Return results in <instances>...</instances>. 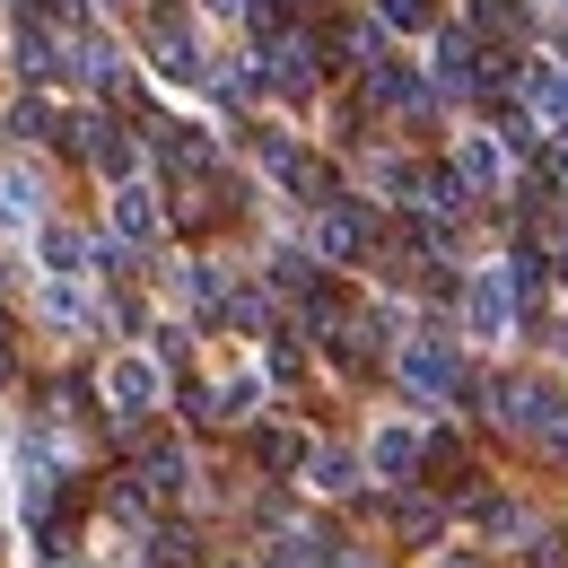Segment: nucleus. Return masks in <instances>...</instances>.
Returning <instances> with one entry per match:
<instances>
[{
	"label": "nucleus",
	"instance_id": "f3484780",
	"mask_svg": "<svg viewBox=\"0 0 568 568\" xmlns=\"http://www.w3.org/2000/svg\"><path fill=\"white\" fill-rule=\"evenodd\" d=\"M0 219H9V227H27V219H36V184H27L18 166L0 175Z\"/></svg>",
	"mask_w": 568,
	"mask_h": 568
},
{
	"label": "nucleus",
	"instance_id": "1a4fd4ad",
	"mask_svg": "<svg viewBox=\"0 0 568 568\" xmlns=\"http://www.w3.org/2000/svg\"><path fill=\"white\" fill-rule=\"evenodd\" d=\"M71 71L88 79V88H123V53H114L105 36H88V27H79V36H71Z\"/></svg>",
	"mask_w": 568,
	"mask_h": 568
},
{
	"label": "nucleus",
	"instance_id": "4468645a",
	"mask_svg": "<svg viewBox=\"0 0 568 568\" xmlns=\"http://www.w3.org/2000/svg\"><path fill=\"white\" fill-rule=\"evenodd\" d=\"M184 481H193V464H184L175 446H149V455H141V490L175 498V490H184Z\"/></svg>",
	"mask_w": 568,
	"mask_h": 568
},
{
	"label": "nucleus",
	"instance_id": "4be33fe9",
	"mask_svg": "<svg viewBox=\"0 0 568 568\" xmlns=\"http://www.w3.org/2000/svg\"><path fill=\"white\" fill-rule=\"evenodd\" d=\"M324 568H367V560H351V551H333V560H324Z\"/></svg>",
	"mask_w": 568,
	"mask_h": 568
},
{
	"label": "nucleus",
	"instance_id": "6e6552de",
	"mask_svg": "<svg viewBox=\"0 0 568 568\" xmlns=\"http://www.w3.org/2000/svg\"><path fill=\"white\" fill-rule=\"evenodd\" d=\"M158 227H166V219H158V193H149L141 175L114 184V236H123V245H158Z\"/></svg>",
	"mask_w": 568,
	"mask_h": 568
},
{
	"label": "nucleus",
	"instance_id": "ddd939ff",
	"mask_svg": "<svg viewBox=\"0 0 568 568\" xmlns=\"http://www.w3.org/2000/svg\"><path fill=\"white\" fill-rule=\"evenodd\" d=\"M79 263H97V245H88L79 227H44V272H53V281H79Z\"/></svg>",
	"mask_w": 568,
	"mask_h": 568
},
{
	"label": "nucleus",
	"instance_id": "dca6fc26",
	"mask_svg": "<svg viewBox=\"0 0 568 568\" xmlns=\"http://www.w3.org/2000/svg\"><path fill=\"white\" fill-rule=\"evenodd\" d=\"M158 79H175V88H193V79H202V53H193L184 36H158Z\"/></svg>",
	"mask_w": 568,
	"mask_h": 568
},
{
	"label": "nucleus",
	"instance_id": "f257e3e1",
	"mask_svg": "<svg viewBox=\"0 0 568 568\" xmlns=\"http://www.w3.org/2000/svg\"><path fill=\"white\" fill-rule=\"evenodd\" d=\"M403 385L420 394V403H446V394H464V351L455 342H437V333H420V342H403Z\"/></svg>",
	"mask_w": 568,
	"mask_h": 568
},
{
	"label": "nucleus",
	"instance_id": "f03ea898",
	"mask_svg": "<svg viewBox=\"0 0 568 568\" xmlns=\"http://www.w3.org/2000/svg\"><path fill=\"white\" fill-rule=\"evenodd\" d=\"M507 324H516V281H507V263H490L464 288V333L473 342H507Z\"/></svg>",
	"mask_w": 568,
	"mask_h": 568
},
{
	"label": "nucleus",
	"instance_id": "f8f14e48",
	"mask_svg": "<svg viewBox=\"0 0 568 568\" xmlns=\"http://www.w3.org/2000/svg\"><path fill=\"white\" fill-rule=\"evenodd\" d=\"M306 490H315V498H351L358 490V455H333V446L306 455Z\"/></svg>",
	"mask_w": 568,
	"mask_h": 568
},
{
	"label": "nucleus",
	"instance_id": "39448f33",
	"mask_svg": "<svg viewBox=\"0 0 568 568\" xmlns=\"http://www.w3.org/2000/svg\"><path fill=\"white\" fill-rule=\"evenodd\" d=\"M516 88H525V105H534V123H542V132H560V141H568V71H560V62H525V71H516Z\"/></svg>",
	"mask_w": 568,
	"mask_h": 568
},
{
	"label": "nucleus",
	"instance_id": "aec40b11",
	"mask_svg": "<svg viewBox=\"0 0 568 568\" xmlns=\"http://www.w3.org/2000/svg\"><path fill=\"white\" fill-rule=\"evenodd\" d=\"M175 281H184V297H193V306H219V272H211V263H184Z\"/></svg>",
	"mask_w": 568,
	"mask_h": 568
},
{
	"label": "nucleus",
	"instance_id": "2eb2a0df",
	"mask_svg": "<svg viewBox=\"0 0 568 568\" xmlns=\"http://www.w3.org/2000/svg\"><path fill=\"white\" fill-rule=\"evenodd\" d=\"M254 412H263V376H254V367H245V376H227V385H219L211 420H254Z\"/></svg>",
	"mask_w": 568,
	"mask_h": 568
},
{
	"label": "nucleus",
	"instance_id": "423d86ee",
	"mask_svg": "<svg viewBox=\"0 0 568 568\" xmlns=\"http://www.w3.org/2000/svg\"><path fill=\"white\" fill-rule=\"evenodd\" d=\"M105 403H114V420L158 412V358H114V367H105Z\"/></svg>",
	"mask_w": 568,
	"mask_h": 568
},
{
	"label": "nucleus",
	"instance_id": "9d476101",
	"mask_svg": "<svg viewBox=\"0 0 568 568\" xmlns=\"http://www.w3.org/2000/svg\"><path fill=\"white\" fill-rule=\"evenodd\" d=\"M428 71H437V88H455V97H464V88L481 79V53H473V36H455V27H446V36H437V62H428Z\"/></svg>",
	"mask_w": 568,
	"mask_h": 568
},
{
	"label": "nucleus",
	"instance_id": "20e7f679",
	"mask_svg": "<svg viewBox=\"0 0 568 568\" xmlns=\"http://www.w3.org/2000/svg\"><path fill=\"white\" fill-rule=\"evenodd\" d=\"M455 175H464V193L498 202V193H507V149H498L490 132H464V141H455Z\"/></svg>",
	"mask_w": 568,
	"mask_h": 568
},
{
	"label": "nucleus",
	"instance_id": "9b49d317",
	"mask_svg": "<svg viewBox=\"0 0 568 568\" xmlns=\"http://www.w3.org/2000/svg\"><path fill=\"white\" fill-rule=\"evenodd\" d=\"M272 79H281L288 97H306L315 88V44L306 36H272Z\"/></svg>",
	"mask_w": 568,
	"mask_h": 568
},
{
	"label": "nucleus",
	"instance_id": "6ab92c4d",
	"mask_svg": "<svg viewBox=\"0 0 568 568\" xmlns=\"http://www.w3.org/2000/svg\"><path fill=\"white\" fill-rule=\"evenodd\" d=\"M394 525H403V542H437V525H446V516H437L428 498H403V507H394Z\"/></svg>",
	"mask_w": 568,
	"mask_h": 568
},
{
	"label": "nucleus",
	"instance_id": "a211bd4d",
	"mask_svg": "<svg viewBox=\"0 0 568 568\" xmlns=\"http://www.w3.org/2000/svg\"><path fill=\"white\" fill-rule=\"evenodd\" d=\"M376 18H385V27H403V36H428V27H437V9H428V0H376Z\"/></svg>",
	"mask_w": 568,
	"mask_h": 568
},
{
	"label": "nucleus",
	"instance_id": "5701e85b",
	"mask_svg": "<svg viewBox=\"0 0 568 568\" xmlns=\"http://www.w3.org/2000/svg\"><path fill=\"white\" fill-rule=\"evenodd\" d=\"M437 568H481V560H473V551H464V560H437Z\"/></svg>",
	"mask_w": 568,
	"mask_h": 568
},
{
	"label": "nucleus",
	"instance_id": "0eeeda50",
	"mask_svg": "<svg viewBox=\"0 0 568 568\" xmlns=\"http://www.w3.org/2000/svg\"><path fill=\"white\" fill-rule=\"evenodd\" d=\"M358 245H367V211L358 202H324L315 211V254L324 263H358Z\"/></svg>",
	"mask_w": 568,
	"mask_h": 568
},
{
	"label": "nucleus",
	"instance_id": "7ed1b4c3",
	"mask_svg": "<svg viewBox=\"0 0 568 568\" xmlns=\"http://www.w3.org/2000/svg\"><path fill=\"white\" fill-rule=\"evenodd\" d=\"M420 455H428V446H420V428H412V420H385L376 437H367V473H376V481H394V490L420 473Z\"/></svg>",
	"mask_w": 568,
	"mask_h": 568
},
{
	"label": "nucleus",
	"instance_id": "412c9836",
	"mask_svg": "<svg viewBox=\"0 0 568 568\" xmlns=\"http://www.w3.org/2000/svg\"><path fill=\"white\" fill-rule=\"evenodd\" d=\"M263 464H272V473H288V464H306V446H297V437H263Z\"/></svg>",
	"mask_w": 568,
	"mask_h": 568
},
{
	"label": "nucleus",
	"instance_id": "b1692460",
	"mask_svg": "<svg viewBox=\"0 0 568 568\" xmlns=\"http://www.w3.org/2000/svg\"><path fill=\"white\" fill-rule=\"evenodd\" d=\"M211 9H227V18H236V9H245V0H211Z\"/></svg>",
	"mask_w": 568,
	"mask_h": 568
}]
</instances>
